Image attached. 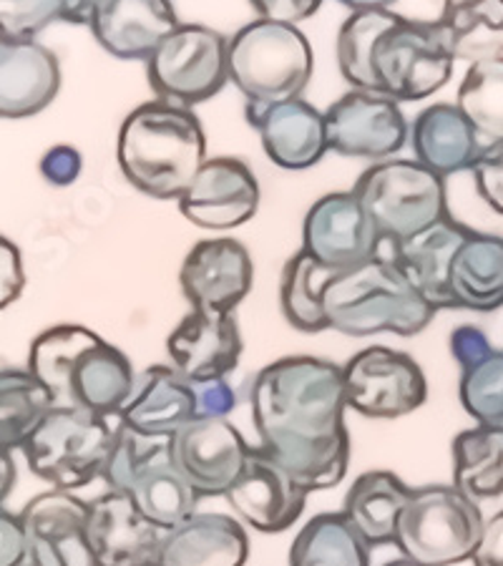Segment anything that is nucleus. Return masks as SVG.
I'll return each mask as SVG.
<instances>
[{
	"label": "nucleus",
	"instance_id": "412c9836",
	"mask_svg": "<svg viewBox=\"0 0 503 566\" xmlns=\"http://www.w3.org/2000/svg\"><path fill=\"white\" fill-rule=\"evenodd\" d=\"M247 122L260 134L262 149L274 167L302 171L323 161L327 151L325 116L305 98L282 104H247Z\"/></svg>",
	"mask_w": 503,
	"mask_h": 566
},
{
	"label": "nucleus",
	"instance_id": "f8f14e48",
	"mask_svg": "<svg viewBox=\"0 0 503 566\" xmlns=\"http://www.w3.org/2000/svg\"><path fill=\"white\" fill-rule=\"evenodd\" d=\"M327 149L373 164L388 161L408 144L410 124L400 104L375 91L353 88L327 106Z\"/></svg>",
	"mask_w": 503,
	"mask_h": 566
},
{
	"label": "nucleus",
	"instance_id": "09e8293b",
	"mask_svg": "<svg viewBox=\"0 0 503 566\" xmlns=\"http://www.w3.org/2000/svg\"><path fill=\"white\" fill-rule=\"evenodd\" d=\"M108 0H66V23L71 25H91L96 13Z\"/></svg>",
	"mask_w": 503,
	"mask_h": 566
},
{
	"label": "nucleus",
	"instance_id": "49530a36",
	"mask_svg": "<svg viewBox=\"0 0 503 566\" xmlns=\"http://www.w3.org/2000/svg\"><path fill=\"white\" fill-rule=\"evenodd\" d=\"M250 3L262 21L297 25L313 18L323 0H250Z\"/></svg>",
	"mask_w": 503,
	"mask_h": 566
},
{
	"label": "nucleus",
	"instance_id": "864d4df0",
	"mask_svg": "<svg viewBox=\"0 0 503 566\" xmlns=\"http://www.w3.org/2000/svg\"><path fill=\"white\" fill-rule=\"evenodd\" d=\"M23 566H35V564H33V562H29V564H23Z\"/></svg>",
	"mask_w": 503,
	"mask_h": 566
},
{
	"label": "nucleus",
	"instance_id": "de8ad7c7",
	"mask_svg": "<svg viewBox=\"0 0 503 566\" xmlns=\"http://www.w3.org/2000/svg\"><path fill=\"white\" fill-rule=\"evenodd\" d=\"M471 562L473 566H503V511L483 522Z\"/></svg>",
	"mask_w": 503,
	"mask_h": 566
},
{
	"label": "nucleus",
	"instance_id": "5701e85b",
	"mask_svg": "<svg viewBox=\"0 0 503 566\" xmlns=\"http://www.w3.org/2000/svg\"><path fill=\"white\" fill-rule=\"evenodd\" d=\"M61 88L56 53L39 41L0 33V118L41 114Z\"/></svg>",
	"mask_w": 503,
	"mask_h": 566
},
{
	"label": "nucleus",
	"instance_id": "72a5a7b5",
	"mask_svg": "<svg viewBox=\"0 0 503 566\" xmlns=\"http://www.w3.org/2000/svg\"><path fill=\"white\" fill-rule=\"evenodd\" d=\"M290 566H370V546L343 514H317L292 542Z\"/></svg>",
	"mask_w": 503,
	"mask_h": 566
},
{
	"label": "nucleus",
	"instance_id": "473e14b6",
	"mask_svg": "<svg viewBox=\"0 0 503 566\" xmlns=\"http://www.w3.org/2000/svg\"><path fill=\"white\" fill-rule=\"evenodd\" d=\"M453 486L473 501L503 494V426H473L453 438Z\"/></svg>",
	"mask_w": 503,
	"mask_h": 566
},
{
	"label": "nucleus",
	"instance_id": "8fccbe9b",
	"mask_svg": "<svg viewBox=\"0 0 503 566\" xmlns=\"http://www.w3.org/2000/svg\"><path fill=\"white\" fill-rule=\"evenodd\" d=\"M18 479V469L13 461V451H8L0 446V506L6 504V499L13 494Z\"/></svg>",
	"mask_w": 503,
	"mask_h": 566
},
{
	"label": "nucleus",
	"instance_id": "4468645a",
	"mask_svg": "<svg viewBox=\"0 0 503 566\" xmlns=\"http://www.w3.org/2000/svg\"><path fill=\"white\" fill-rule=\"evenodd\" d=\"M171 459L201 499L224 496L252 446L227 418H191L169 438Z\"/></svg>",
	"mask_w": 503,
	"mask_h": 566
},
{
	"label": "nucleus",
	"instance_id": "b1692460",
	"mask_svg": "<svg viewBox=\"0 0 503 566\" xmlns=\"http://www.w3.org/2000/svg\"><path fill=\"white\" fill-rule=\"evenodd\" d=\"M101 49L124 61H146L179 29L171 0H108L88 25Z\"/></svg>",
	"mask_w": 503,
	"mask_h": 566
},
{
	"label": "nucleus",
	"instance_id": "79ce46f5",
	"mask_svg": "<svg viewBox=\"0 0 503 566\" xmlns=\"http://www.w3.org/2000/svg\"><path fill=\"white\" fill-rule=\"evenodd\" d=\"M197 398V418H227L237 408V392L227 378L191 382Z\"/></svg>",
	"mask_w": 503,
	"mask_h": 566
},
{
	"label": "nucleus",
	"instance_id": "a19ab883",
	"mask_svg": "<svg viewBox=\"0 0 503 566\" xmlns=\"http://www.w3.org/2000/svg\"><path fill=\"white\" fill-rule=\"evenodd\" d=\"M81 169H84V159H81L78 149L69 144H56L43 154L41 159V175L53 187H69L78 179Z\"/></svg>",
	"mask_w": 503,
	"mask_h": 566
},
{
	"label": "nucleus",
	"instance_id": "f257e3e1",
	"mask_svg": "<svg viewBox=\"0 0 503 566\" xmlns=\"http://www.w3.org/2000/svg\"><path fill=\"white\" fill-rule=\"evenodd\" d=\"M260 449L310 494L343 483L350 465L343 368L313 355L280 358L250 388Z\"/></svg>",
	"mask_w": 503,
	"mask_h": 566
},
{
	"label": "nucleus",
	"instance_id": "20e7f679",
	"mask_svg": "<svg viewBox=\"0 0 503 566\" xmlns=\"http://www.w3.org/2000/svg\"><path fill=\"white\" fill-rule=\"evenodd\" d=\"M323 310L327 327L350 337L378 333L413 337L438 313L398 264L380 254L350 270L333 272L323 287Z\"/></svg>",
	"mask_w": 503,
	"mask_h": 566
},
{
	"label": "nucleus",
	"instance_id": "aec40b11",
	"mask_svg": "<svg viewBox=\"0 0 503 566\" xmlns=\"http://www.w3.org/2000/svg\"><path fill=\"white\" fill-rule=\"evenodd\" d=\"M171 368L189 382L227 378L240 365L242 333L234 313L189 310L167 337Z\"/></svg>",
	"mask_w": 503,
	"mask_h": 566
},
{
	"label": "nucleus",
	"instance_id": "6e6552de",
	"mask_svg": "<svg viewBox=\"0 0 503 566\" xmlns=\"http://www.w3.org/2000/svg\"><path fill=\"white\" fill-rule=\"evenodd\" d=\"M383 242H402L448 217L446 181L416 159L378 161L350 189Z\"/></svg>",
	"mask_w": 503,
	"mask_h": 566
},
{
	"label": "nucleus",
	"instance_id": "37998d69",
	"mask_svg": "<svg viewBox=\"0 0 503 566\" xmlns=\"http://www.w3.org/2000/svg\"><path fill=\"white\" fill-rule=\"evenodd\" d=\"M25 285L23 260L15 244L0 234V310L13 305Z\"/></svg>",
	"mask_w": 503,
	"mask_h": 566
},
{
	"label": "nucleus",
	"instance_id": "4c0bfd02",
	"mask_svg": "<svg viewBox=\"0 0 503 566\" xmlns=\"http://www.w3.org/2000/svg\"><path fill=\"white\" fill-rule=\"evenodd\" d=\"M459 398L465 413L479 426H503V350L461 370Z\"/></svg>",
	"mask_w": 503,
	"mask_h": 566
},
{
	"label": "nucleus",
	"instance_id": "603ef678",
	"mask_svg": "<svg viewBox=\"0 0 503 566\" xmlns=\"http://www.w3.org/2000/svg\"><path fill=\"white\" fill-rule=\"evenodd\" d=\"M383 566H420V564H416V562H410V559H406V556H400V559H392V562H386Z\"/></svg>",
	"mask_w": 503,
	"mask_h": 566
},
{
	"label": "nucleus",
	"instance_id": "a18cd8bd",
	"mask_svg": "<svg viewBox=\"0 0 503 566\" xmlns=\"http://www.w3.org/2000/svg\"><path fill=\"white\" fill-rule=\"evenodd\" d=\"M29 562L31 556L21 516L0 506V566H23Z\"/></svg>",
	"mask_w": 503,
	"mask_h": 566
},
{
	"label": "nucleus",
	"instance_id": "9b49d317",
	"mask_svg": "<svg viewBox=\"0 0 503 566\" xmlns=\"http://www.w3.org/2000/svg\"><path fill=\"white\" fill-rule=\"evenodd\" d=\"M340 368L347 408L365 418L392 421L413 413L428 398V380L413 355L386 345L355 353Z\"/></svg>",
	"mask_w": 503,
	"mask_h": 566
},
{
	"label": "nucleus",
	"instance_id": "a211bd4d",
	"mask_svg": "<svg viewBox=\"0 0 503 566\" xmlns=\"http://www.w3.org/2000/svg\"><path fill=\"white\" fill-rule=\"evenodd\" d=\"M164 528L122 491L88 501L86 538L94 566H157Z\"/></svg>",
	"mask_w": 503,
	"mask_h": 566
},
{
	"label": "nucleus",
	"instance_id": "e433bc0d",
	"mask_svg": "<svg viewBox=\"0 0 503 566\" xmlns=\"http://www.w3.org/2000/svg\"><path fill=\"white\" fill-rule=\"evenodd\" d=\"M483 146L503 142V59L473 63L455 96Z\"/></svg>",
	"mask_w": 503,
	"mask_h": 566
},
{
	"label": "nucleus",
	"instance_id": "c85d7f7f",
	"mask_svg": "<svg viewBox=\"0 0 503 566\" xmlns=\"http://www.w3.org/2000/svg\"><path fill=\"white\" fill-rule=\"evenodd\" d=\"M410 496L413 489L392 471H365L347 489L340 514L370 549L386 546L396 542L400 514Z\"/></svg>",
	"mask_w": 503,
	"mask_h": 566
},
{
	"label": "nucleus",
	"instance_id": "ea45409f",
	"mask_svg": "<svg viewBox=\"0 0 503 566\" xmlns=\"http://www.w3.org/2000/svg\"><path fill=\"white\" fill-rule=\"evenodd\" d=\"M471 171L483 202L503 214V142L483 146Z\"/></svg>",
	"mask_w": 503,
	"mask_h": 566
},
{
	"label": "nucleus",
	"instance_id": "c756f323",
	"mask_svg": "<svg viewBox=\"0 0 503 566\" xmlns=\"http://www.w3.org/2000/svg\"><path fill=\"white\" fill-rule=\"evenodd\" d=\"M433 29L453 61H465L473 66V63L503 59L501 0H446Z\"/></svg>",
	"mask_w": 503,
	"mask_h": 566
},
{
	"label": "nucleus",
	"instance_id": "f704fd0d",
	"mask_svg": "<svg viewBox=\"0 0 503 566\" xmlns=\"http://www.w3.org/2000/svg\"><path fill=\"white\" fill-rule=\"evenodd\" d=\"M333 270H327L317 260L300 250L290 258L282 270L280 282V305L287 323L300 333H323L327 327V317L323 310V287Z\"/></svg>",
	"mask_w": 503,
	"mask_h": 566
},
{
	"label": "nucleus",
	"instance_id": "0eeeda50",
	"mask_svg": "<svg viewBox=\"0 0 503 566\" xmlns=\"http://www.w3.org/2000/svg\"><path fill=\"white\" fill-rule=\"evenodd\" d=\"M101 479L108 491L132 496L142 514L164 532L197 514L201 499L174 463L169 441L134 433L122 423Z\"/></svg>",
	"mask_w": 503,
	"mask_h": 566
},
{
	"label": "nucleus",
	"instance_id": "6ab92c4d",
	"mask_svg": "<svg viewBox=\"0 0 503 566\" xmlns=\"http://www.w3.org/2000/svg\"><path fill=\"white\" fill-rule=\"evenodd\" d=\"M18 516L35 566H94L86 538L88 501L53 489L31 499Z\"/></svg>",
	"mask_w": 503,
	"mask_h": 566
},
{
	"label": "nucleus",
	"instance_id": "3c124183",
	"mask_svg": "<svg viewBox=\"0 0 503 566\" xmlns=\"http://www.w3.org/2000/svg\"><path fill=\"white\" fill-rule=\"evenodd\" d=\"M337 3L350 8L353 13H360V11H388L396 0H337Z\"/></svg>",
	"mask_w": 503,
	"mask_h": 566
},
{
	"label": "nucleus",
	"instance_id": "bb28decb",
	"mask_svg": "<svg viewBox=\"0 0 503 566\" xmlns=\"http://www.w3.org/2000/svg\"><path fill=\"white\" fill-rule=\"evenodd\" d=\"M408 144L413 157L438 177H451L473 169L483 149L469 118L455 104H431L420 112L408 132Z\"/></svg>",
	"mask_w": 503,
	"mask_h": 566
},
{
	"label": "nucleus",
	"instance_id": "f03ea898",
	"mask_svg": "<svg viewBox=\"0 0 503 566\" xmlns=\"http://www.w3.org/2000/svg\"><path fill=\"white\" fill-rule=\"evenodd\" d=\"M337 66L347 84L392 102H423L453 76L433 23L388 11L353 13L337 33Z\"/></svg>",
	"mask_w": 503,
	"mask_h": 566
},
{
	"label": "nucleus",
	"instance_id": "5fc2aeb1",
	"mask_svg": "<svg viewBox=\"0 0 503 566\" xmlns=\"http://www.w3.org/2000/svg\"><path fill=\"white\" fill-rule=\"evenodd\" d=\"M501 3H503V0H501Z\"/></svg>",
	"mask_w": 503,
	"mask_h": 566
},
{
	"label": "nucleus",
	"instance_id": "f3484780",
	"mask_svg": "<svg viewBox=\"0 0 503 566\" xmlns=\"http://www.w3.org/2000/svg\"><path fill=\"white\" fill-rule=\"evenodd\" d=\"M254 282L252 254L232 237L201 240L179 270V285L191 310L234 313Z\"/></svg>",
	"mask_w": 503,
	"mask_h": 566
},
{
	"label": "nucleus",
	"instance_id": "4be33fe9",
	"mask_svg": "<svg viewBox=\"0 0 503 566\" xmlns=\"http://www.w3.org/2000/svg\"><path fill=\"white\" fill-rule=\"evenodd\" d=\"M191 418H197L195 386L171 365H151L136 376L132 396L116 421L134 433L169 441Z\"/></svg>",
	"mask_w": 503,
	"mask_h": 566
},
{
	"label": "nucleus",
	"instance_id": "2f4dec72",
	"mask_svg": "<svg viewBox=\"0 0 503 566\" xmlns=\"http://www.w3.org/2000/svg\"><path fill=\"white\" fill-rule=\"evenodd\" d=\"M98 340L84 325H53L31 343L29 373L49 390L53 408H76L71 392L73 370Z\"/></svg>",
	"mask_w": 503,
	"mask_h": 566
},
{
	"label": "nucleus",
	"instance_id": "7c9ffc66",
	"mask_svg": "<svg viewBox=\"0 0 503 566\" xmlns=\"http://www.w3.org/2000/svg\"><path fill=\"white\" fill-rule=\"evenodd\" d=\"M134 382L136 373L126 353L101 337L73 370V406L116 418L118 410L129 400Z\"/></svg>",
	"mask_w": 503,
	"mask_h": 566
},
{
	"label": "nucleus",
	"instance_id": "1a4fd4ad",
	"mask_svg": "<svg viewBox=\"0 0 503 566\" xmlns=\"http://www.w3.org/2000/svg\"><path fill=\"white\" fill-rule=\"evenodd\" d=\"M483 522L479 501L455 486L413 489L392 546L420 566H455L473 556Z\"/></svg>",
	"mask_w": 503,
	"mask_h": 566
},
{
	"label": "nucleus",
	"instance_id": "58836bf2",
	"mask_svg": "<svg viewBox=\"0 0 503 566\" xmlns=\"http://www.w3.org/2000/svg\"><path fill=\"white\" fill-rule=\"evenodd\" d=\"M53 23H66V0H0V33L35 41Z\"/></svg>",
	"mask_w": 503,
	"mask_h": 566
},
{
	"label": "nucleus",
	"instance_id": "39448f33",
	"mask_svg": "<svg viewBox=\"0 0 503 566\" xmlns=\"http://www.w3.org/2000/svg\"><path fill=\"white\" fill-rule=\"evenodd\" d=\"M313 45L297 25L258 18L227 41L230 84L242 91L247 104H282L300 98L313 81Z\"/></svg>",
	"mask_w": 503,
	"mask_h": 566
},
{
	"label": "nucleus",
	"instance_id": "dca6fc26",
	"mask_svg": "<svg viewBox=\"0 0 503 566\" xmlns=\"http://www.w3.org/2000/svg\"><path fill=\"white\" fill-rule=\"evenodd\" d=\"M177 202L185 219L201 230H234L258 214L260 185L242 159L214 157L201 164Z\"/></svg>",
	"mask_w": 503,
	"mask_h": 566
},
{
	"label": "nucleus",
	"instance_id": "7ed1b4c3",
	"mask_svg": "<svg viewBox=\"0 0 503 566\" xmlns=\"http://www.w3.org/2000/svg\"><path fill=\"white\" fill-rule=\"evenodd\" d=\"M116 159L126 181L144 195L179 199L207 161V136L191 108L154 98L124 118Z\"/></svg>",
	"mask_w": 503,
	"mask_h": 566
},
{
	"label": "nucleus",
	"instance_id": "9d476101",
	"mask_svg": "<svg viewBox=\"0 0 503 566\" xmlns=\"http://www.w3.org/2000/svg\"><path fill=\"white\" fill-rule=\"evenodd\" d=\"M146 76L161 102L185 108L205 104L230 84L227 39L209 25L179 23L146 59Z\"/></svg>",
	"mask_w": 503,
	"mask_h": 566
},
{
	"label": "nucleus",
	"instance_id": "393cba45",
	"mask_svg": "<svg viewBox=\"0 0 503 566\" xmlns=\"http://www.w3.org/2000/svg\"><path fill=\"white\" fill-rule=\"evenodd\" d=\"M250 536L227 514H191L161 536L157 566H244Z\"/></svg>",
	"mask_w": 503,
	"mask_h": 566
},
{
	"label": "nucleus",
	"instance_id": "ddd939ff",
	"mask_svg": "<svg viewBox=\"0 0 503 566\" xmlns=\"http://www.w3.org/2000/svg\"><path fill=\"white\" fill-rule=\"evenodd\" d=\"M380 242L373 219L353 191L319 197L302 224V250L333 272L378 258Z\"/></svg>",
	"mask_w": 503,
	"mask_h": 566
},
{
	"label": "nucleus",
	"instance_id": "423d86ee",
	"mask_svg": "<svg viewBox=\"0 0 503 566\" xmlns=\"http://www.w3.org/2000/svg\"><path fill=\"white\" fill-rule=\"evenodd\" d=\"M116 431V418L86 408H51L21 451L35 476L59 491H78L104 476Z\"/></svg>",
	"mask_w": 503,
	"mask_h": 566
},
{
	"label": "nucleus",
	"instance_id": "2eb2a0df",
	"mask_svg": "<svg viewBox=\"0 0 503 566\" xmlns=\"http://www.w3.org/2000/svg\"><path fill=\"white\" fill-rule=\"evenodd\" d=\"M307 496L310 491L260 446H252L242 473L224 494L234 514L262 534H280L295 526Z\"/></svg>",
	"mask_w": 503,
	"mask_h": 566
},
{
	"label": "nucleus",
	"instance_id": "cd10ccee",
	"mask_svg": "<svg viewBox=\"0 0 503 566\" xmlns=\"http://www.w3.org/2000/svg\"><path fill=\"white\" fill-rule=\"evenodd\" d=\"M453 310L493 313L503 307V237L473 232L448 270Z\"/></svg>",
	"mask_w": 503,
	"mask_h": 566
},
{
	"label": "nucleus",
	"instance_id": "c03bdc74",
	"mask_svg": "<svg viewBox=\"0 0 503 566\" xmlns=\"http://www.w3.org/2000/svg\"><path fill=\"white\" fill-rule=\"evenodd\" d=\"M448 348H451V355L453 360L459 363V368L465 370L471 368L473 363L486 358V355L493 350V345L481 327L459 325L451 335H448Z\"/></svg>",
	"mask_w": 503,
	"mask_h": 566
},
{
	"label": "nucleus",
	"instance_id": "a878e982",
	"mask_svg": "<svg viewBox=\"0 0 503 566\" xmlns=\"http://www.w3.org/2000/svg\"><path fill=\"white\" fill-rule=\"evenodd\" d=\"M471 234V227L455 222L448 214L428 230L390 244V260L436 310H453L451 295H448V270H451L455 252Z\"/></svg>",
	"mask_w": 503,
	"mask_h": 566
},
{
	"label": "nucleus",
	"instance_id": "c9c22d12",
	"mask_svg": "<svg viewBox=\"0 0 503 566\" xmlns=\"http://www.w3.org/2000/svg\"><path fill=\"white\" fill-rule=\"evenodd\" d=\"M53 408V400L29 368H0V446L23 449L25 438Z\"/></svg>",
	"mask_w": 503,
	"mask_h": 566
}]
</instances>
